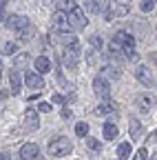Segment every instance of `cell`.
<instances>
[{"label":"cell","mask_w":157,"mask_h":160,"mask_svg":"<svg viewBox=\"0 0 157 160\" xmlns=\"http://www.w3.org/2000/svg\"><path fill=\"white\" fill-rule=\"evenodd\" d=\"M25 127H27V131H35L40 127V116H38V111H33V109L25 111Z\"/></svg>","instance_id":"7"},{"label":"cell","mask_w":157,"mask_h":160,"mask_svg":"<svg viewBox=\"0 0 157 160\" xmlns=\"http://www.w3.org/2000/svg\"><path fill=\"white\" fill-rule=\"evenodd\" d=\"M100 76H104L106 80H117V78L122 76V69H117L113 65H106V67H102V73Z\"/></svg>","instance_id":"16"},{"label":"cell","mask_w":157,"mask_h":160,"mask_svg":"<svg viewBox=\"0 0 157 160\" xmlns=\"http://www.w3.org/2000/svg\"><path fill=\"white\" fill-rule=\"evenodd\" d=\"M51 100H53V105H64V102H67V98H64V96H60V93H55Z\"/></svg>","instance_id":"30"},{"label":"cell","mask_w":157,"mask_h":160,"mask_svg":"<svg viewBox=\"0 0 157 160\" xmlns=\"http://www.w3.org/2000/svg\"><path fill=\"white\" fill-rule=\"evenodd\" d=\"M109 56H111L113 60H124V58H128L126 49H122L117 42H111V47H109Z\"/></svg>","instance_id":"13"},{"label":"cell","mask_w":157,"mask_h":160,"mask_svg":"<svg viewBox=\"0 0 157 160\" xmlns=\"http://www.w3.org/2000/svg\"><path fill=\"white\" fill-rule=\"evenodd\" d=\"M86 145H89V149H95V151H100V147H102V145H100V140H95V138H89V140H86Z\"/></svg>","instance_id":"29"},{"label":"cell","mask_w":157,"mask_h":160,"mask_svg":"<svg viewBox=\"0 0 157 160\" xmlns=\"http://www.w3.org/2000/svg\"><path fill=\"white\" fill-rule=\"evenodd\" d=\"M7 2H9V0H0V7H2V11H5V7H7Z\"/></svg>","instance_id":"33"},{"label":"cell","mask_w":157,"mask_h":160,"mask_svg":"<svg viewBox=\"0 0 157 160\" xmlns=\"http://www.w3.org/2000/svg\"><path fill=\"white\" fill-rule=\"evenodd\" d=\"M131 151H133L131 142H122L120 147H117V158H120V160H126V158L131 156Z\"/></svg>","instance_id":"20"},{"label":"cell","mask_w":157,"mask_h":160,"mask_svg":"<svg viewBox=\"0 0 157 160\" xmlns=\"http://www.w3.org/2000/svg\"><path fill=\"white\" fill-rule=\"evenodd\" d=\"M91 47L97 51V49L102 47V38H100V36H91Z\"/></svg>","instance_id":"28"},{"label":"cell","mask_w":157,"mask_h":160,"mask_svg":"<svg viewBox=\"0 0 157 160\" xmlns=\"http://www.w3.org/2000/svg\"><path fill=\"white\" fill-rule=\"evenodd\" d=\"M153 160H157V158H153Z\"/></svg>","instance_id":"36"},{"label":"cell","mask_w":157,"mask_h":160,"mask_svg":"<svg viewBox=\"0 0 157 160\" xmlns=\"http://www.w3.org/2000/svg\"><path fill=\"white\" fill-rule=\"evenodd\" d=\"M93 91L97 98H106L111 93V82L104 76H97V78H93Z\"/></svg>","instance_id":"6"},{"label":"cell","mask_w":157,"mask_h":160,"mask_svg":"<svg viewBox=\"0 0 157 160\" xmlns=\"http://www.w3.org/2000/svg\"><path fill=\"white\" fill-rule=\"evenodd\" d=\"M113 111H117V105L111 102V100H104L100 107H95V109H93L95 116H106V113H113Z\"/></svg>","instance_id":"12"},{"label":"cell","mask_w":157,"mask_h":160,"mask_svg":"<svg viewBox=\"0 0 157 160\" xmlns=\"http://www.w3.org/2000/svg\"><path fill=\"white\" fill-rule=\"evenodd\" d=\"M128 129H131V138L133 140H140L142 138V125L137 118H128Z\"/></svg>","instance_id":"15"},{"label":"cell","mask_w":157,"mask_h":160,"mask_svg":"<svg viewBox=\"0 0 157 160\" xmlns=\"http://www.w3.org/2000/svg\"><path fill=\"white\" fill-rule=\"evenodd\" d=\"M153 7H155V2H153V0H142V5H140V9H142L144 13L153 11Z\"/></svg>","instance_id":"27"},{"label":"cell","mask_w":157,"mask_h":160,"mask_svg":"<svg viewBox=\"0 0 157 160\" xmlns=\"http://www.w3.org/2000/svg\"><path fill=\"white\" fill-rule=\"evenodd\" d=\"M16 49H18L16 42H5V45H2V56H9V53H13Z\"/></svg>","instance_id":"25"},{"label":"cell","mask_w":157,"mask_h":160,"mask_svg":"<svg viewBox=\"0 0 157 160\" xmlns=\"http://www.w3.org/2000/svg\"><path fill=\"white\" fill-rule=\"evenodd\" d=\"M31 22L25 18V16H9L7 18V27L9 29H13V31H22L25 27H29Z\"/></svg>","instance_id":"8"},{"label":"cell","mask_w":157,"mask_h":160,"mask_svg":"<svg viewBox=\"0 0 157 160\" xmlns=\"http://www.w3.org/2000/svg\"><path fill=\"white\" fill-rule=\"evenodd\" d=\"M51 22H53L58 29H67V27H69V16H64L62 11H58V13H53Z\"/></svg>","instance_id":"17"},{"label":"cell","mask_w":157,"mask_h":160,"mask_svg":"<svg viewBox=\"0 0 157 160\" xmlns=\"http://www.w3.org/2000/svg\"><path fill=\"white\" fill-rule=\"evenodd\" d=\"M153 105H155V100L150 96H137V107H140L142 111H148Z\"/></svg>","instance_id":"19"},{"label":"cell","mask_w":157,"mask_h":160,"mask_svg":"<svg viewBox=\"0 0 157 160\" xmlns=\"http://www.w3.org/2000/svg\"><path fill=\"white\" fill-rule=\"evenodd\" d=\"M9 80H11V93H13V96H18V93H20V89H22V82H20V71H18V69H11V71H9Z\"/></svg>","instance_id":"10"},{"label":"cell","mask_w":157,"mask_h":160,"mask_svg":"<svg viewBox=\"0 0 157 160\" xmlns=\"http://www.w3.org/2000/svg\"><path fill=\"white\" fill-rule=\"evenodd\" d=\"M117 2H122V5H128V2H131V0H117Z\"/></svg>","instance_id":"35"},{"label":"cell","mask_w":157,"mask_h":160,"mask_svg":"<svg viewBox=\"0 0 157 160\" xmlns=\"http://www.w3.org/2000/svg\"><path fill=\"white\" fill-rule=\"evenodd\" d=\"M86 9H89V13H100V2H97V0H89L86 2Z\"/></svg>","instance_id":"24"},{"label":"cell","mask_w":157,"mask_h":160,"mask_svg":"<svg viewBox=\"0 0 157 160\" xmlns=\"http://www.w3.org/2000/svg\"><path fill=\"white\" fill-rule=\"evenodd\" d=\"M113 42H117L122 49H126V53H128V56H131V53H133V49H135V38H133L128 31H124V29L115 31V36H113Z\"/></svg>","instance_id":"3"},{"label":"cell","mask_w":157,"mask_h":160,"mask_svg":"<svg viewBox=\"0 0 157 160\" xmlns=\"http://www.w3.org/2000/svg\"><path fill=\"white\" fill-rule=\"evenodd\" d=\"M106 20H113V18H122L128 13V5H122L117 0H109V7H106Z\"/></svg>","instance_id":"5"},{"label":"cell","mask_w":157,"mask_h":160,"mask_svg":"<svg viewBox=\"0 0 157 160\" xmlns=\"http://www.w3.org/2000/svg\"><path fill=\"white\" fill-rule=\"evenodd\" d=\"M71 149H73V145L67 136H58L49 142V153L51 156H67V153H71Z\"/></svg>","instance_id":"1"},{"label":"cell","mask_w":157,"mask_h":160,"mask_svg":"<svg viewBox=\"0 0 157 160\" xmlns=\"http://www.w3.org/2000/svg\"><path fill=\"white\" fill-rule=\"evenodd\" d=\"M62 118L69 120V118H71V111H69V109H62Z\"/></svg>","instance_id":"32"},{"label":"cell","mask_w":157,"mask_h":160,"mask_svg":"<svg viewBox=\"0 0 157 160\" xmlns=\"http://www.w3.org/2000/svg\"><path fill=\"white\" fill-rule=\"evenodd\" d=\"M18 33H20V38H22V40H29V38L33 36V25H29V27H25L22 31H18Z\"/></svg>","instance_id":"26"},{"label":"cell","mask_w":157,"mask_h":160,"mask_svg":"<svg viewBox=\"0 0 157 160\" xmlns=\"http://www.w3.org/2000/svg\"><path fill=\"white\" fill-rule=\"evenodd\" d=\"M58 9H62V11L71 13V11L75 9V0H60V2H58Z\"/></svg>","instance_id":"22"},{"label":"cell","mask_w":157,"mask_h":160,"mask_svg":"<svg viewBox=\"0 0 157 160\" xmlns=\"http://www.w3.org/2000/svg\"><path fill=\"white\" fill-rule=\"evenodd\" d=\"M77 56H80V40H73V42L64 45L62 62H64L69 69H75V65H77Z\"/></svg>","instance_id":"2"},{"label":"cell","mask_w":157,"mask_h":160,"mask_svg":"<svg viewBox=\"0 0 157 160\" xmlns=\"http://www.w3.org/2000/svg\"><path fill=\"white\" fill-rule=\"evenodd\" d=\"M40 149H38V145H33V142H27V145H22V149H20V158L22 160H38L40 158V153H38Z\"/></svg>","instance_id":"9"},{"label":"cell","mask_w":157,"mask_h":160,"mask_svg":"<svg viewBox=\"0 0 157 160\" xmlns=\"http://www.w3.org/2000/svg\"><path fill=\"white\" fill-rule=\"evenodd\" d=\"M104 138H106V140H115V138H117V127L111 125V122H106V125H104Z\"/></svg>","instance_id":"21"},{"label":"cell","mask_w":157,"mask_h":160,"mask_svg":"<svg viewBox=\"0 0 157 160\" xmlns=\"http://www.w3.org/2000/svg\"><path fill=\"white\" fill-rule=\"evenodd\" d=\"M86 2H89V0H86Z\"/></svg>","instance_id":"37"},{"label":"cell","mask_w":157,"mask_h":160,"mask_svg":"<svg viewBox=\"0 0 157 160\" xmlns=\"http://www.w3.org/2000/svg\"><path fill=\"white\" fill-rule=\"evenodd\" d=\"M135 76H137V80H140L142 85H146V87H150V85H153V76H150V71H148L146 67H137Z\"/></svg>","instance_id":"14"},{"label":"cell","mask_w":157,"mask_h":160,"mask_svg":"<svg viewBox=\"0 0 157 160\" xmlns=\"http://www.w3.org/2000/svg\"><path fill=\"white\" fill-rule=\"evenodd\" d=\"M86 133H89V125H86V122H77V125H75V136L86 138Z\"/></svg>","instance_id":"23"},{"label":"cell","mask_w":157,"mask_h":160,"mask_svg":"<svg viewBox=\"0 0 157 160\" xmlns=\"http://www.w3.org/2000/svg\"><path fill=\"white\" fill-rule=\"evenodd\" d=\"M150 142H157V131H155V136H150Z\"/></svg>","instance_id":"34"},{"label":"cell","mask_w":157,"mask_h":160,"mask_svg":"<svg viewBox=\"0 0 157 160\" xmlns=\"http://www.w3.org/2000/svg\"><path fill=\"white\" fill-rule=\"evenodd\" d=\"M33 65H35L38 73H47V71H51V62H49V58H44V56H38Z\"/></svg>","instance_id":"18"},{"label":"cell","mask_w":157,"mask_h":160,"mask_svg":"<svg viewBox=\"0 0 157 160\" xmlns=\"http://www.w3.org/2000/svg\"><path fill=\"white\" fill-rule=\"evenodd\" d=\"M25 80H27V85H29L31 89H42V87H44L42 73H27V76H25Z\"/></svg>","instance_id":"11"},{"label":"cell","mask_w":157,"mask_h":160,"mask_svg":"<svg viewBox=\"0 0 157 160\" xmlns=\"http://www.w3.org/2000/svg\"><path fill=\"white\" fill-rule=\"evenodd\" d=\"M69 16V27L71 29H77V31H82L84 27H86V16L82 13V9H73L71 13H67Z\"/></svg>","instance_id":"4"},{"label":"cell","mask_w":157,"mask_h":160,"mask_svg":"<svg viewBox=\"0 0 157 160\" xmlns=\"http://www.w3.org/2000/svg\"><path fill=\"white\" fill-rule=\"evenodd\" d=\"M40 111H42V113H49V111H51V105H49V102H40Z\"/></svg>","instance_id":"31"}]
</instances>
